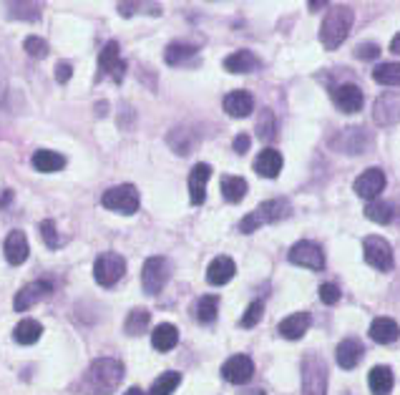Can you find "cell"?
Returning <instances> with one entry per match:
<instances>
[{
	"mask_svg": "<svg viewBox=\"0 0 400 395\" xmlns=\"http://www.w3.org/2000/svg\"><path fill=\"white\" fill-rule=\"evenodd\" d=\"M123 380V365L113 357H99L89 365L81 388L86 395H111Z\"/></svg>",
	"mask_w": 400,
	"mask_h": 395,
	"instance_id": "obj_1",
	"label": "cell"
},
{
	"mask_svg": "<svg viewBox=\"0 0 400 395\" xmlns=\"http://www.w3.org/2000/svg\"><path fill=\"white\" fill-rule=\"evenodd\" d=\"M352 21H355V13L350 6H333L328 11L323 21V28H320V40L328 50H335L343 45V40L348 38L352 28Z\"/></svg>",
	"mask_w": 400,
	"mask_h": 395,
	"instance_id": "obj_2",
	"label": "cell"
},
{
	"mask_svg": "<svg viewBox=\"0 0 400 395\" xmlns=\"http://www.w3.org/2000/svg\"><path fill=\"white\" fill-rule=\"evenodd\" d=\"M284 217H289V204L287 199H270V201H262L257 206L255 212L247 214L242 222H239V232L242 234H252L257 232L260 227L265 224H274V222H282Z\"/></svg>",
	"mask_w": 400,
	"mask_h": 395,
	"instance_id": "obj_3",
	"label": "cell"
},
{
	"mask_svg": "<svg viewBox=\"0 0 400 395\" xmlns=\"http://www.w3.org/2000/svg\"><path fill=\"white\" fill-rule=\"evenodd\" d=\"M302 395H328V365L320 355L302 360Z\"/></svg>",
	"mask_w": 400,
	"mask_h": 395,
	"instance_id": "obj_4",
	"label": "cell"
},
{
	"mask_svg": "<svg viewBox=\"0 0 400 395\" xmlns=\"http://www.w3.org/2000/svg\"><path fill=\"white\" fill-rule=\"evenodd\" d=\"M101 204L106 209H111V212L118 214H136L139 212V191L133 184H118V187H111V189H106L104 196H101Z\"/></svg>",
	"mask_w": 400,
	"mask_h": 395,
	"instance_id": "obj_5",
	"label": "cell"
},
{
	"mask_svg": "<svg viewBox=\"0 0 400 395\" xmlns=\"http://www.w3.org/2000/svg\"><path fill=\"white\" fill-rule=\"evenodd\" d=\"M172 277V262L167 257H149L144 262V269H141V284H144L146 295H159L164 289V284Z\"/></svg>",
	"mask_w": 400,
	"mask_h": 395,
	"instance_id": "obj_6",
	"label": "cell"
},
{
	"mask_svg": "<svg viewBox=\"0 0 400 395\" xmlns=\"http://www.w3.org/2000/svg\"><path fill=\"white\" fill-rule=\"evenodd\" d=\"M362 255L370 267H375L378 272H390L395 267V257H393V247L388 240L378 237V234H370L362 240Z\"/></svg>",
	"mask_w": 400,
	"mask_h": 395,
	"instance_id": "obj_7",
	"label": "cell"
},
{
	"mask_svg": "<svg viewBox=\"0 0 400 395\" xmlns=\"http://www.w3.org/2000/svg\"><path fill=\"white\" fill-rule=\"evenodd\" d=\"M126 272V260L116 252H104L94 262V277L101 287H113Z\"/></svg>",
	"mask_w": 400,
	"mask_h": 395,
	"instance_id": "obj_8",
	"label": "cell"
},
{
	"mask_svg": "<svg viewBox=\"0 0 400 395\" xmlns=\"http://www.w3.org/2000/svg\"><path fill=\"white\" fill-rule=\"evenodd\" d=\"M287 260L292 262V265H297V267L315 269V272L325 269V252H323V247L315 245V242H310V240L297 242V245L289 250Z\"/></svg>",
	"mask_w": 400,
	"mask_h": 395,
	"instance_id": "obj_9",
	"label": "cell"
},
{
	"mask_svg": "<svg viewBox=\"0 0 400 395\" xmlns=\"http://www.w3.org/2000/svg\"><path fill=\"white\" fill-rule=\"evenodd\" d=\"M383 189H385V172L378 167L367 169V172H362L360 177L355 179V194L367 201L378 199Z\"/></svg>",
	"mask_w": 400,
	"mask_h": 395,
	"instance_id": "obj_10",
	"label": "cell"
},
{
	"mask_svg": "<svg viewBox=\"0 0 400 395\" xmlns=\"http://www.w3.org/2000/svg\"><path fill=\"white\" fill-rule=\"evenodd\" d=\"M372 116L380 126H395L400 121V94L388 91V94L378 96L375 101V109H372Z\"/></svg>",
	"mask_w": 400,
	"mask_h": 395,
	"instance_id": "obj_11",
	"label": "cell"
},
{
	"mask_svg": "<svg viewBox=\"0 0 400 395\" xmlns=\"http://www.w3.org/2000/svg\"><path fill=\"white\" fill-rule=\"evenodd\" d=\"M222 375H224V380H229V383L245 385V383H250L252 375H255V362H252V357H247V355H232L222 365Z\"/></svg>",
	"mask_w": 400,
	"mask_h": 395,
	"instance_id": "obj_12",
	"label": "cell"
},
{
	"mask_svg": "<svg viewBox=\"0 0 400 395\" xmlns=\"http://www.w3.org/2000/svg\"><path fill=\"white\" fill-rule=\"evenodd\" d=\"M50 292H53V284L45 282V279H38V282H30L26 284L23 289H18L16 300H13V307H16L18 312L28 310V307H33L35 302H40L43 297H48Z\"/></svg>",
	"mask_w": 400,
	"mask_h": 395,
	"instance_id": "obj_13",
	"label": "cell"
},
{
	"mask_svg": "<svg viewBox=\"0 0 400 395\" xmlns=\"http://www.w3.org/2000/svg\"><path fill=\"white\" fill-rule=\"evenodd\" d=\"M333 101L335 106L340 109L343 113H357L362 109V91L360 86L355 84H340L338 89L333 91Z\"/></svg>",
	"mask_w": 400,
	"mask_h": 395,
	"instance_id": "obj_14",
	"label": "cell"
},
{
	"mask_svg": "<svg viewBox=\"0 0 400 395\" xmlns=\"http://www.w3.org/2000/svg\"><path fill=\"white\" fill-rule=\"evenodd\" d=\"M99 68H101V76H113L116 81L123 78V61H121V48H118L116 40H109L104 45L99 56Z\"/></svg>",
	"mask_w": 400,
	"mask_h": 395,
	"instance_id": "obj_15",
	"label": "cell"
},
{
	"mask_svg": "<svg viewBox=\"0 0 400 395\" xmlns=\"http://www.w3.org/2000/svg\"><path fill=\"white\" fill-rule=\"evenodd\" d=\"M209 177H211V167H209V164L199 162L194 169H191V174H189V199H191V204H194V206L204 204V199H206V182H209Z\"/></svg>",
	"mask_w": 400,
	"mask_h": 395,
	"instance_id": "obj_16",
	"label": "cell"
},
{
	"mask_svg": "<svg viewBox=\"0 0 400 395\" xmlns=\"http://www.w3.org/2000/svg\"><path fill=\"white\" fill-rule=\"evenodd\" d=\"M367 144H370V136L362 131V126L345 128L343 134L338 136V141H335L338 151H348V154H360V151L367 149Z\"/></svg>",
	"mask_w": 400,
	"mask_h": 395,
	"instance_id": "obj_17",
	"label": "cell"
},
{
	"mask_svg": "<svg viewBox=\"0 0 400 395\" xmlns=\"http://www.w3.org/2000/svg\"><path fill=\"white\" fill-rule=\"evenodd\" d=\"M3 252H6V260L11 262V265H23L30 255L26 234H23L21 229H13V232L6 237V247H3Z\"/></svg>",
	"mask_w": 400,
	"mask_h": 395,
	"instance_id": "obj_18",
	"label": "cell"
},
{
	"mask_svg": "<svg viewBox=\"0 0 400 395\" xmlns=\"http://www.w3.org/2000/svg\"><path fill=\"white\" fill-rule=\"evenodd\" d=\"M255 172L265 179H277L282 172V154L277 149H262L255 159Z\"/></svg>",
	"mask_w": 400,
	"mask_h": 395,
	"instance_id": "obj_19",
	"label": "cell"
},
{
	"mask_svg": "<svg viewBox=\"0 0 400 395\" xmlns=\"http://www.w3.org/2000/svg\"><path fill=\"white\" fill-rule=\"evenodd\" d=\"M362 343L355 338H345L343 343L338 345V350H335V360H338L340 367H345V370H352V367L357 365V362L362 360Z\"/></svg>",
	"mask_w": 400,
	"mask_h": 395,
	"instance_id": "obj_20",
	"label": "cell"
},
{
	"mask_svg": "<svg viewBox=\"0 0 400 395\" xmlns=\"http://www.w3.org/2000/svg\"><path fill=\"white\" fill-rule=\"evenodd\" d=\"M234 274H237V265H234L232 257H217V260L209 262V269H206V279H209V284H217V287L227 284Z\"/></svg>",
	"mask_w": 400,
	"mask_h": 395,
	"instance_id": "obj_21",
	"label": "cell"
},
{
	"mask_svg": "<svg viewBox=\"0 0 400 395\" xmlns=\"http://www.w3.org/2000/svg\"><path fill=\"white\" fill-rule=\"evenodd\" d=\"M252 109H255V99H252V94H247V91H232V94L224 96V111H227L229 116L245 118L252 113Z\"/></svg>",
	"mask_w": 400,
	"mask_h": 395,
	"instance_id": "obj_22",
	"label": "cell"
},
{
	"mask_svg": "<svg viewBox=\"0 0 400 395\" xmlns=\"http://www.w3.org/2000/svg\"><path fill=\"white\" fill-rule=\"evenodd\" d=\"M310 325H312L310 312H295V315H289V318H284L279 323V335L287 340H300L310 330Z\"/></svg>",
	"mask_w": 400,
	"mask_h": 395,
	"instance_id": "obj_23",
	"label": "cell"
},
{
	"mask_svg": "<svg viewBox=\"0 0 400 395\" xmlns=\"http://www.w3.org/2000/svg\"><path fill=\"white\" fill-rule=\"evenodd\" d=\"M370 338L380 345H390L400 338V325L393 318H375L370 325Z\"/></svg>",
	"mask_w": 400,
	"mask_h": 395,
	"instance_id": "obj_24",
	"label": "cell"
},
{
	"mask_svg": "<svg viewBox=\"0 0 400 395\" xmlns=\"http://www.w3.org/2000/svg\"><path fill=\"white\" fill-rule=\"evenodd\" d=\"M167 141H169V146H172V149L177 151L179 156H189L191 149L199 144L196 134L191 131V128H187V126L172 128V131H169V136H167Z\"/></svg>",
	"mask_w": 400,
	"mask_h": 395,
	"instance_id": "obj_25",
	"label": "cell"
},
{
	"mask_svg": "<svg viewBox=\"0 0 400 395\" xmlns=\"http://www.w3.org/2000/svg\"><path fill=\"white\" fill-rule=\"evenodd\" d=\"M30 164H33L35 172H43V174L61 172V169L66 167V156L50 149H38L33 154V159H30Z\"/></svg>",
	"mask_w": 400,
	"mask_h": 395,
	"instance_id": "obj_26",
	"label": "cell"
},
{
	"mask_svg": "<svg viewBox=\"0 0 400 395\" xmlns=\"http://www.w3.org/2000/svg\"><path fill=\"white\" fill-rule=\"evenodd\" d=\"M224 68H227L229 73H250L260 68V58H257L252 50H237V53L224 58Z\"/></svg>",
	"mask_w": 400,
	"mask_h": 395,
	"instance_id": "obj_27",
	"label": "cell"
},
{
	"mask_svg": "<svg viewBox=\"0 0 400 395\" xmlns=\"http://www.w3.org/2000/svg\"><path fill=\"white\" fill-rule=\"evenodd\" d=\"M177 343H179V330L169 323L156 325V330L151 333V345L159 352H169Z\"/></svg>",
	"mask_w": 400,
	"mask_h": 395,
	"instance_id": "obj_28",
	"label": "cell"
},
{
	"mask_svg": "<svg viewBox=\"0 0 400 395\" xmlns=\"http://www.w3.org/2000/svg\"><path fill=\"white\" fill-rule=\"evenodd\" d=\"M367 383H370V390L372 395H388L390 390H393V370L385 365H375L370 370V375H367Z\"/></svg>",
	"mask_w": 400,
	"mask_h": 395,
	"instance_id": "obj_29",
	"label": "cell"
},
{
	"mask_svg": "<svg viewBox=\"0 0 400 395\" xmlns=\"http://www.w3.org/2000/svg\"><path fill=\"white\" fill-rule=\"evenodd\" d=\"M217 312H219V297L217 295H204L191 305V315H194L201 325L214 323V320H217Z\"/></svg>",
	"mask_w": 400,
	"mask_h": 395,
	"instance_id": "obj_30",
	"label": "cell"
},
{
	"mask_svg": "<svg viewBox=\"0 0 400 395\" xmlns=\"http://www.w3.org/2000/svg\"><path fill=\"white\" fill-rule=\"evenodd\" d=\"M247 179L242 177H222V196L229 204H239L247 196Z\"/></svg>",
	"mask_w": 400,
	"mask_h": 395,
	"instance_id": "obj_31",
	"label": "cell"
},
{
	"mask_svg": "<svg viewBox=\"0 0 400 395\" xmlns=\"http://www.w3.org/2000/svg\"><path fill=\"white\" fill-rule=\"evenodd\" d=\"M40 335H43V325L28 318V320H21V323L16 325L13 338H16V343H21V345H33Z\"/></svg>",
	"mask_w": 400,
	"mask_h": 395,
	"instance_id": "obj_32",
	"label": "cell"
},
{
	"mask_svg": "<svg viewBox=\"0 0 400 395\" xmlns=\"http://www.w3.org/2000/svg\"><path fill=\"white\" fill-rule=\"evenodd\" d=\"M196 53V45L191 43H182V40H177V43H169L167 45V53H164V61L169 63V66H177V63H184L189 61L191 56Z\"/></svg>",
	"mask_w": 400,
	"mask_h": 395,
	"instance_id": "obj_33",
	"label": "cell"
},
{
	"mask_svg": "<svg viewBox=\"0 0 400 395\" xmlns=\"http://www.w3.org/2000/svg\"><path fill=\"white\" fill-rule=\"evenodd\" d=\"M149 323H151L149 310H144V307H136V310L128 312L123 330H126L128 335H141V333H146V330H149Z\"/></svg>",
	"mask_w": 400,
	"mask_h": 395,
	"instance_id": "obj_34",
	"label": "cell"
},
{
	"mask_svg": "<svg viewBox=\"0 0 400 395\" xmlns=\"http://www.w3.org/2000/svg\"><path fill=\"white\" fill-rule=\"evenodd\" d=\"M372 78L380 86H400V63H380L372 71Z\"/></svg>",
	"mask_w": 400,
	"mask_h": 395,
	"instance_id": "obj_35",
	"label": "cell"
},
{
	"mask_svg": "<svg viewBox=\"0 0 400 395\" xmlns=\"http://www.w3.org/2000/svg\"><path fill=\"white\" fill-rule=\"evenodd\" d=\"M365 217L375 224H388L390 219H393V206H390L388 201L372 199V201H367V206H365Z\"/></svg>",
	"mask_w": 400,
	"mask_h": 395,
	"instance_id": "obj_36",
	"label": "cell"
},
{
	"mask_svg": "<svg viewBox=\"0 0 400 395\" xmlns=\"http://www.w3.org/2000/svg\"><path fill=\"white\" fill-rule=\"evenodd\" d=\"M179 383H182V375L179 373H164L154 380L149 395H172L179 388Z\"/></svg>",
	"mask_w": 400,
	"mask_h": 395,
	"instance_id": "obj_37",
	"label": "cell"
},
{
	"mask_svg": "<svg viewBox=\"0 0 400 395\" xmlns=\"http://www.w3.org/2000/svg\"><path fill=\"white\" fill-rule=\"evenodd\" d=\"M8 16L21 18V21H38L40 11L35 3H11V6H8Z\"/></svg>",
	"mask_w": 400,
	"mask_h": 395,
	"instance_id": "obj_38",
	"label": "cell"
},
{
	"mask_svg": "<svg viewBox=\"0 0 400 395\" xmlns=\"http://www.w3.org/2000/svg\"><path fill=\"white\" fill-rule=\"evenodd\" d=\"M257 136L262 141H270L274 136V113L270 109H262L260 118H257Z\"/></svg>",
	"mask_w": 400,
	"mask_h": 395,
	"instance_id": "obj_39",
	"label": "cell"
},
{
	"mask_svg": "<svg viewBox=\"0 0 400 395\" xmlns=\"http://www.w3.org/2000/svg\"><path fill=\"white\" fill-rule=\"evenodd\" d=\"M40 237H43V242L50 247V250H56V247L63 245V240L58 237V229H56V222H53V219H43V222H40Z\"/></svg>",
	"mask_w": 400,
	"mask_h": 395,
	"instance_id": "obj_40",
	"label": "cell"
},
{
	"mask_svg": "<svg viewBox=\"0 0 400 395\" xmlns=\"http://www.w3.org/2000/svg\"><path fill=\"white\" fill-rule=\"evenodd\" d=\"M262 315H265V302L262 300H257V302H252L250 307H247V312L242 315V328H255L257 323L262 320Z\"/></svg>",
	"mask_w": 400,
	"mask_h": 395,
	"instance_id": "obj_41",
	"label": "cell"
},
{
	"mask_svg": "<svg viewBox=\"0 0 400 395\" xmlns=\"http://www.w3.org/2000/svg\"><path fill=\"white\" fill-rule=\"evenodd\" d=\"M23 45H26V53H28V56H33V58H45V56H48V43H45L43 38H38V35H28Z\"/></svg>",
	"mask_w": 400,
	"mask_h": 395,
	"instance_id": "obj_42",
	"label": "cell"
},
{
	"mask_svg": "<svg viewBox=\"0 0 400 395\" xmlns=\"http://www.w3.org/2000/svg\"><path fill=\"white\" fill-rule=\"evenodd\" d=\"M320 300L325 302V305H335V302L340 300V287L333 282H325L323 287H320Z\"/></svg>",
	"mask_w": 400,
	"mask_h": 395,
	"instance_id": "obj_43",
	"label": "cell"
},
{
	"mask_svg": "<svg viewBox=\"0 0 400 395\" xmlns=\"http://www.w3.org/2000/svg\"><path fill=\"white\" fill-rule=\"evenodd\" d=\"M355 56L360 58V61H372V58H378L380 56L378 43H360L355 48Z\"/></svg>",
	"mask_w": 400,
	"mask_h": 395,
	"instance_id": "obj_44",
	"label": "cell"
},
{
	"mask_svg": "<svg viewBox=\"0 0 400 395\" xmlns=\"http://www.w3.org/2000/svg\"><path fill=\"white\" fill-rule=\"evenodd\" d=\"M71 73H73V68H71V63H58L56 66V81L58 84H68V78H71Z\"/></svg>",
	"mask_w": 400,
	"mask_h": 395,
	"instance_id": "obj_45",
	"label": "cell"
},
{
	"mask_svg": "<svg viewBox=\"0 0 400 395\" xmlns=\"http://www.w3.org/2000/svg\"><path fill=\"white\" fill-rule=\"evenodd\" d=\"M250 144H252V141H250V136H247V134H239L237 136V139H234V151H237V154H247V151H250Z\"/></svg>",
	"mask_w": 400,
	"mask_h": 395,
	"instance_id": "obj_46",
	"label": "cell"
},
{
	"mask_svg": "<svg viewBox=\"0 0 400 395\" xmlns=\"http://www.w3.org/2000/svg\"><path fill=\"white\" fill-rule=\"evenodd\" d=\"M390 50H393L395 56H400V33H398V35H395V38H393V40H390Z\"/></svg>",
	"mask_w": 400,
	"mask_h": 395,
	"instance_id": "obj_47",
	"label": "cell"
},
{
	"mask_svg": "<svg viewBox=\"0 0 400 395\" xmlns=\"http://www.w3.org/2000/svg\"><path fill=\"white\" fill-rule=\"evenodd\" d=\"M11 199H13V191H6V194L0 196V206H3V209H6V206L11 204Z\"/></svg>",
	"mask_w": 400,
	"mask_h": 395,
	"instance_id": "obj_48",
	"label": "cell"
},
{
	"mask_svg": "<svg viewBox=\"0 0 400 395\" xmlns=\"http://www.w3.org/2000/svg\"><path fill=\"white\" fill-rule=\"evenodd\" d=\"M123 395H144V393H141L139 388H128V390H126V393H123Z\"/></svg>",
	"mask_w": 400,
	"mask_h": 395,
	"instance_id": "obj_49",
	"label": "cell"
}]
</instances>
